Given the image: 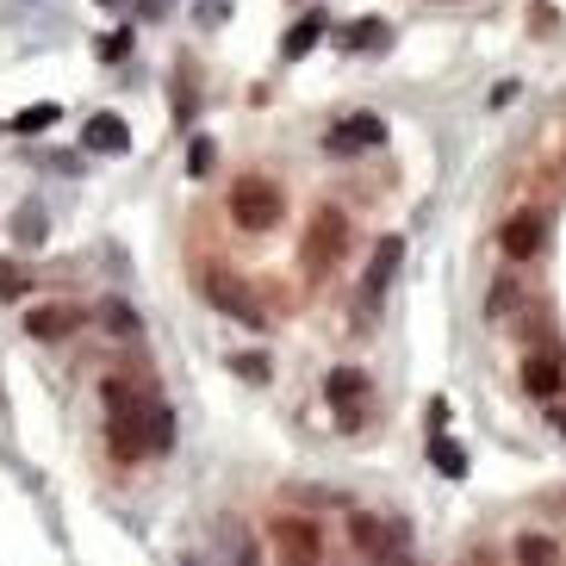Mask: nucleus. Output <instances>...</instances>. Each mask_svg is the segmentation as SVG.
Here are the masks:
<instances>
[{"label": "nucleus", "instance_id": "obj_9", "mask_svg": "<svg viewBox=\"0 0 566 566\" xmlns=\"http://www.w3.org/2000/svg\"><path fill=\"white\" fill-rule=\"evenodd\" d=\"M516 380H523V392H530V399H542V405H554L560 399V386H566V367H560V355H530V361H523V374H516Z\"/></svg>", "mask_w": 566, "mask_h": 566}, {"label": "nucleus", "instance_id": "obj_10", "mask_svg": "<svg viewBox=\"0 0 566 566\" xmlns=\"http://www.w3.org/2000/svg\"><path fill=\"white\" fill-rule=\"evenodd\" d=\"M82 144L94 156H125V150H132V125H125L118 113H94V118H87V132H82Z\"/></svg>", "mask_w": 566, "mask_h": 566}, {"label": "nucleus", "instance_id": "obj_26", "mask_svg": "<svg viewBox=\"0 0 566 566\" xmlns=\"http://www.w3.org/2000/svg\"><path fill=\"white\" fill-rule=\"evenodd\" d=\"M237 566H262V554H255L250 542H237Z\"/></svg>", "mask_w": 566, "mask_h": 566}, {"label": "nucleus", "instance_id": "obj_16", "mask_svg": "<svg viewBox=\"0 0 566 566\" xmlns=\"http://www.w3.org/2000/svg\"><path fill=\"white\" fill-rule=\"evenodd\" d=\"M430 461H436V473H449V480H461V473H467V454L454 449L449 436H430Z\"/></svg>", "mask_w": 566, "mask_h": 566}, {"label": "nucleus", "instance_id": "obj_15", "mask_svg": "<svg viewBox=\"0 0 566 566\" xmlns=\"http://www.w3.org/2000/svg\"><path fill=\"white\" fill-rule=\"evenodd\" d=\"M380 44H386V19H361V25L343 32V51H380Z\"/></svg>", "mask_w": 566, "mask_h": 566}, {"label": "nucleus", "instance_id": "obj_17", "mask_svg": "<svg viewBox=\"0 0 566 566\" xmlns=\"http://www.w3.org/2000/svg\"><path fill=\"white\" fill-rule=\"evenodd\" d=\"M51 125H56V106H51V101L25 106V113L13 118V132H51Z\"/></svg>", "mask_w": 566, "mask_h": 566}, {"label": "nucleus", "instance_id": "obj_20", "mask_svg": "<svg viewBox=\"0 0 566 566\" xmlns=\"http://www.w3.org/2000/svg\"><path fill=\"white\" fill-rule=\"evenodd\" d=\"M212 137H193V150H187V175H206V168H212Z\"/></svg>", "mask_w": 566, "mask_h": 566}, {"label": "nucleus", "instance_id": "obj_18", "mask_svg": "<svg viewBox=\"0 0 566 566\" xmlns=\"http://www.w3.org/2000/svg\"><path fill=\"white\" fill-rule=\"evenodd\" d=\"M19 243H44V206H19Z\"/></svg>", "mask_w": 566, "mask_h": 566}, {"label": "nucleus", "instance_id": "obj_12", "mask_svg": "<svg viewBox=\"0 0 566 566\" xmlns=\"http://www.w3.org/2000/svg\"><path fill=\"white\" fill-rule=\"evenodd\" d=\"M274 535H281V548L293 554V566H312L317 560V530H312V523L286 516V523H274Z\"/></svg>", "mask_w": 566, "mask_h": 566}, {"label": "nucleus", "instance_id": "obj_13", "mask_svg": "<svg viewBox=\"0 0 566 566\" xmlns=\"http://www.w3.org/2000/svg\"><path fill=\"white\" fill-rule=\"evenodd\" d=\"M516 566H554V560H560V548H554V542H548V535H516Z\"/></svg>", "mask_w": 566, "mask_h": 566}, {"label": "nucleus", "instance_id": "obj_6", "mask_svg": "<svg viewBox=\"0 0 566 566\" xmlns=\"http://www.w3.org/2000/svg\"><path fill=\"white\" fill-rule=\"evenodd\" d=\"M200 293H206V305H218L224 317H237L243 331H268V305L250 300V293H243V281H231V274H212Z\"/></svg>", "mask_w": 566, "mask_h": 566}, {"label": "nucleus", "instance_id": "obj_25", "mask_svg": "<svg viewBox=\"0 0 566 566\" xmlns=\"http://www.w3.org/2000/svg\"><path fill=\"white\" fill-rule=\"evenodd\" d=\"M548 423H554V436H566V405H560V399L548 405Z\"/></svg>", "mask_w": 566, "mask_h": 566}, {"label": "nucleus", "instance_id": "obj_14", "mask_svg": "<svg viewBox=\"0 0 566 566\" xmlns=\"http://www.w3.org/2000/svg\"><path fill=\"white\" fill-rule=\"evenodd\" d=\"M317 38H324V19H317V13H305L300 25H293V32L281 38V56H286V63H293V56H305V51H312Z\"/></svg>", "mask_w": 566, "mask_h": 566}, {"label": "nucleus", "instance_id": "obj_21", "mask_svg": "<svg viewBox=\"0 0 566 566\" xmlns=\"http://www.w3.org/2000/svg\"><path fill=\"white\" fill-rule=\"evenodd\" d=\"M193 19H200V25H224V19H231V0H200Z\"/></svg>", "mask_w": 566, "mask_h": 566}, {"label": "nucleus", "instance_id": "obj_8", "mask_svg": "<svg viewBox=\"0 0 566 566\" xmlns=\"http://www.w3.org/2000/svg\"><path fill=\"white\" fill-rule=\"evenodd\" d=\"M87 324L82 305H38L32 317H25V336H38V343H63V336H75Z\"/></svg>", "mask_w": 566, "mask_h": 566}, {"label": "nucleus", "instance_id": "obj_24", "mask_svg": "<svg viewBox=\"0 0 566 566\" xmlns=\"http://www.w3.org/2000/svg\"><path fill=\"white\" fill-rule=\"evenodd\" d=\"M13 293H25V274H19V268H7V262H0V300H13Z\"/></svg>", "mask_w": 566, "mask_h": 566}, {"label": "nucleus", "instance_id": "obj_5", "mask_svg": "<svg viewBox=\"0 0 566 566\" xmlns=\"http://www.w3.org/2000/svg\"><path fill=\"white\" fill-rule=\"evenodd\" d=\"M399 268H405V237H380V243H374V255H367V268H361L367 312H380V300L392 293V281H399Z\"/></svg>", "mask_w": 566, "mask_h": 566}, {"label": "nucleus", "instance_id": "obj_19", "mask_svg": "<svg viewBox=\"0 0 566 566\" xmlns=\"http://www.w3.org/2000/svg\"><path fill=\"white\" fill-rule=\"evenodd\" d=\"M516 305H523V293H516V281H499V293L485 300V312H492V317H504V312H516Z\"/></svg>", "mask_w": 566, "mask_h": 566}, {"label": "nucleus", "instance_id": "obj_22", "mask_svg": "<svg viewBox=\"0 0 566 566\" xmlns=\"http://www.w3.org/2000/svg\"><path fill=\"white\" fill-rule=\"evenodd\" d=\"M125 51H132V32H106V38H101V56H106V63H125Z\"/></svg>", "mask_w": 566, "mask_h": 566}, {"label": "nucleus", "instance_id": "obj_28", "mask_svg": "<svg viewBox=\"0 0 566 566\" xmlns=\"http://www.w3.org/2000/svg\"><path fill=\"white\" fill-rule=\"evenodd\" d=\"M101 7H118V0H101Z\"/></svg>", "mask_w": 566, "mask_h": 566}, {"label": "nucleus", "instance_id": "obj_2", "mask_svg": "<svg viewBox=\"0 0 566 566\" xmlns=\"http://www.w3.org/2000/svg\"><path fill=\"white\" fill-rule=\"evenodd\" d=\"M286 218V193L281 181H268V175H243V181L231 187V224L237 231H274Z\"/></svg>", "mask_w": 566, "mask_h": 566}, {"label": "nucleus", "instance_id": "obj_1", "mask_svg": "<svg viewBox=\"0 0 566 566\" xmlns=\"http://www.w3.org/2000/svg\"><path fill=\"white\" fill-rule=\"evenodd\" d=\"M101 405H106V436H113L118 461L168 454V442H175V411H168L156 392H137L132 380H106Z\"/></svg>", "mask_w": 566, "mask_h": 566}, {"label": "nucleus", "instance_id": "obj_23", "mask_svg": "<svg viewBox=\"0 0 566 566\" xmlns=\"http://www.w3.org/2000/svg\"><path fill=\"white\" fill-rule=\"evenodd\" d=\"M231 374H243V380H268V361L262 355H231Z\"/></svg>", "mask_w": 566, "mask_h": 566}, {"label": "nucleus", "instance_id": "obj_7", "mask_svg": "<svg viewBox=\"0 0 566 566\" xmlns=\"http://www.w3.org/2000/svg\"><path fill=\"white\" fill-rule=\"evenodd\" d=\"M380 144H386V118H380V113H349V118H336L331 137H324V150H331V156L380 150Z\"/></svg>", "mask_w": 566, "mask_h": 566}, {"label": "nucleus", "instance_id": "obj_11", "mask_svg": "<svg viewBox=\"0 0 566 566\" xmlns=\"http://www.w3.org/2000/svg\"><path fill=\"white\" fill-rule=\"evenodd\" d=\"M499 250L511 255V262H530V255L542 250V218H535V212H516V218H504V231H499Z\"/></svg>", "mask_w": 566, "mask_h": 566}, {"label": "nucleus", "instance_id": "obj_27", "mask_svg": "<svg viewBox=\"0 0 566 566\" xmlns=\"http://www.w3.org/2000/svg\"><path fill=\"white\" fill-rule=\"evenodd\" d=\"M137 7H144L150 19H156V13H168V0H137Z\"/></svg>", "mask_w": 566, "mask_h": 566}, {"label": "nucleus", "instance_id": "obj_3", "mask_svg": "<svg viewBox=\"0 0 566 566\" xmlns=\"http://www.w3.org/2000/svg\"><path fill=\"white\" fill-rule=\"evenodd\" d=\"M343 250H349V212L343 206H317L312 224H305V243H300L305 274H331L343 262Z\"/></svg>", "mask_w": 566, "mask_h": 566}, {"label": "nucleus", "instance_id": "obj_4", "mask_svg": "<svg viewBox=\"0 0 566 566\" xmlns=\"http://www.w3.org/2000/svg\"><path fill=\"white\" fill-rule=\"evenodd\" d=\"M324 399H331V411H336V430L355 436V430H361V417H367V374H361V367H331Z\"/></svg>", "mask_w": 566, "mask_h": 566}]
</instances>
